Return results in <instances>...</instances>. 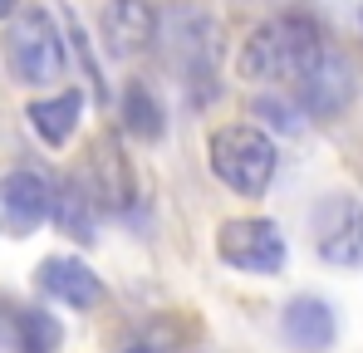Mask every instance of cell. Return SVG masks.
<instances>
[{"label":"cell","mask_w":363,"mask_h":353,"mask_svg":"<svg viewBox=\"0 0 363 353\" xmlns=\"http://www.w3.org/2000/svg\"><path fill=\"white\" fill-rule=\"evenodd\" d=\"M324 50V35L309 15H280L265 20L241 50V74L260 84H280V79H300L309 59Z\"/></svg>","instance_id":"1"},{"label":"cell","mask_w":363,"mask_h":353,"mask_svg":"<svg viewBox=\"0 0 363 353\" xmlns=\"http://www.w3.org/2000/svg\"><path fill=\"white\" fill-rule=\"evenodd\" d=\"M206 157H211L216 181L231 186L236 196H265V186L275 176V142L250 123L216 128L211 142H206Z\"/></svg>","instance_id":"2"},{"label":"cell","mask_w":363,"mask_h":353,"mask_svg":"<svg viewBox=\"0 0 363 353\" xmlns=\"http://www.w3.org/2000/svg\"><path fill=\"white\" fill-rule=\"evenodd\" d=\"M5 59L20 84H55L64 79V35L50 10H25L5 30Z\"/></svg>","instance_id":"3"},{"label":"cell","mask_w":363,"mask_h":353,"mask_svg":"<svg viewBox=\"0 0 363 353\" xmlns=\"http://www.w3.org/2000/svg\"><path fill=\"white\" fill-rule=\"evenodd\" d=\"M157 30H162L167 59L186 74V84L191 89L206 84V94H211V74H216V59H221V30H216V20L206 10L177 5V10H167L157 20Z\"/></svg>","instance_id":"4"},{"label":"cell","mask_w":363,"mask_h":353,"mask_svg":"<svg viewBox=\"0 0 363 353\" xmlns=\"http://www.w3.org/2000/svg\"><path fill=\"white\" fill-rule=\"evenodd\" d=\"M216 255L231 265V270H245V275H280L285 270V235L275 221L265 216H241V221H226L221 235H216Z\"/></svg>","instance_id":"5"},{"label":"cell","mask_w":363,"mask_h":353,"mask_svg":"<svg viewBox=\"0 0 363 353\" xmlns=\"http://www.w3.org/2000/svg\"><path fill=\"white\" fill-rule=\"evenodd\" d=\"M309 226H314V250L329 265H344V270L363 265V201L359 196H344V191L324 196L309 211Z\"/></svg>","instance_id":"6"},{"label":"cell","mask_w":363,"mask_h":353,"mask_svg":"<svg viewBox=\"0 0 363 353\" xmlns=\"http://www.w3.org/2000/svg\"><path fill=\"white\" fill-rule=\"evenodd\" d=\"M55 181L45 172H30V167H15V172L0 176V235L20 240L35 226H45L55 216Z\"/></svg>","instance_id":"7"},{"label":"cell","mask_w":363,"mask_h":353,"mask_svg":"<svg viewBox=\"0 0 363 353\" xmlns=\"http://www.w3.org/2000/svg\"><path fill=\"white\" fill-rule=\"evenodd\" d=\"M300 103L309 108L314 118H334L349 108V99H354V64L339 55V50H319V55L309 59V69H304L300 79Z\"/></svg>","instance_id":"8"},{"label":"cell","mask_w":363,"mask_h":353,"mask_svg":"<svg viewBox=\"0 0 363 353\" xmlns=\"http://www.w3.org/2000/svg\"><path fill=\"white\" fill-rule=\"evenodd\" d=\"M35 280H40V290L50 294V299H60L69 309H99V304H104V280H99L84 260H74V255H50V260H40Z\"/></svg>","instance_id":"9"},{"label":"cell","mask_w":363,"mask_h":353,"mask_svg":"<svg viewBox=\"0 0 363 353\" xmlns=\"http://www.w3.org/2000/svg\"><path fill=\"white\" fill-rule=\"evenodd\" d=\"M99 25H104V40H108V50L118 59L143 55L157 40V10L143 5V0H108L104 15H99Z\"/></svg>","instance_id":"10"},{"label":"cell","mask_w":363,"mask_h":353,"mask_svg":"<svg viewBox=\"0 0 363 353\" xmlns=\"http://www.w3.org/2000/svg\"><path fill=\"white\" fill-rule=\"evenodd\" d=\"M285 339L304 353H319L334 344V334H339V314H334V304L329 299H319V294H295L290 304H285Z\"/></svg>","instance_id":"11"},{"label":"cell","mask_w":363,"mask_h":353,"mask_svg":"<svg viewBox=\"0 0 363 353\" xmlns=\"http://www.w3.org/2000/svg\"><path fill=\"white\" fill-rule=\"evenodd\" d=\"M0 339L10 344V353H55L64 344V329L50 309L35 304H5L0 319Z\"/></svg>","instance_id":"12"},{"label":"cell","mask_w":363,"mask_h":353,"mask_svg":"<svg viewBox=\"0 0 363 353\" xmlns=\"http://www.w3.org/2000/svg\"><path fill=\"white\" fill-rule=\"evenodd\" d=\"M89 186H94L99 206L113 211V216H123L133 206V172H128V162H123V152L113 142H99L94 147V181Z\"/></svg>","instance_id":"13"},{"label":"cell","mask_w":363,"mask_h":353,"mask_svg":"<svg viewBox=\"0 0 363 353\" xmlns=\"http://www.w3.org/2000/svg\"><path fill=\"white\" fill-rule=\"evenodd\" d=\"M55 226H60L69 240H94V226H99V196H94V186L89 181H64L60 191H55V216H50Z\"/></svg>","instance_id":"14"},{"label":"cell","mask_w":363,"mask_h":353,"mask_svg":"<svg viewBox=\"0 0 363 353\" xmlns=\"http://www.w3.org/2000/svg\"><path fill=\"white\" fill-rule=\"evenodd\" d=\"M79 113H84V94L64 89V94H55V99L30 103V128H35L50 147H64V142L74 138V128H79Z\"/></svg>","instance_id":"15"},{"label":"cell","mask_w":363,"mask_h":353,"mask_svg":"<svg viewBox=\"0 0 363 353\" xmlns=\"http://www.w3.org/2000/svg\"><path fill=\"white\" fill-rule=\"evenodd\" d=\"M123 128H128L133 138H143V142L162 138L167 118L157 108V99L147 94V84H128V94H123Z\"/></svg>","instance_id":"16"},{"label":"cell","mask_w":363,"mask_h":353,"mask_svg":"<svg viewBox=\"0 0 363 353\" xmlns=\"http://www.w3.org/2000/svg\"><path fill=\"white\" fill-rule=\"evenodd\" d=\"M118 353H172V339L162 329H138L118 344Z\"/></svg>","instance_id":"17"},{"label":"cell","mask_w":363,"mask_h":353,"mask_svg":"<svg viewBox=\"0 0 363 353\" xmlns=\"http://www.w3.org/2000/svg\"><path fill=\"white\" fill-rule=\"evenodd\" d=\"M255 113H265V123H270V128H280V133H300L295 108H290V103H280V99H260V103H255Z\"/></svg>","instance_id":"18"},{"label":"cell","mask_w":363,"mask_h":353,"mask_svg":"<svg viewBox=\"0 0 363 353\" xmlns=\"http://www.w3.org/2000/svg\"><path fill=\"white\" fill-rule=\"evenodd\" d=\"M15 5H20V0H0V20H5V15H10Z\"/></svg>","instance_id":"19"}]
</instances>
